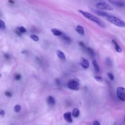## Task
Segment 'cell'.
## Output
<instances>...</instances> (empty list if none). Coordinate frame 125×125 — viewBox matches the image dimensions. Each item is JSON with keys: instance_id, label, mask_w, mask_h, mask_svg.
Segmentation results:
<instances>
[{"instance_id": "6da1fadb", "label": "cell", "mask_w": 125, "mask_h": 125, "mask_svg": "<svg viewBox=\"0 0 125 125\" xmlns=\"http://www.w3.org/2000/svg\"><path fill=\"white\" fill-rule=\"evenodd\" d=\"M79 12L81 14H82L85 18L89 20L90 21H92L95 22L96 24H97L100 27L103 28L106 27V25L105 22L97 17L87 12V11H85L82 10H79Z\"/></svg>"}, {"instance_id": "7a4b0ae2", "label": "cell", "mask_w": 125, "mask_h": 125, "mask_svg": "<svg viewBox=\"0 0 125 125\" xmlns=\"http://www.w3.org/2000/svg\"><path fill=\"white\" fill-rule=\"evenodd\" d=\"M107 20L117 27H125V22L121 20L120 19L114 16L109 15V17L106 18Z\"/></svg>"}, {"instance_id": "3957f363", "label": "cell", "mask_w": 125, "mask_h": 125, "mask_svg": "<svg viewBox=\"0 0 125 125\" xmlns=\"http://www.w3.org/2000/svg\"><path fill=\"white\" fill-rule=\"evenodd\" d=\"M67 87L72 90H78L80 88V81L78 79H71L67 82Z\"/></svg>"}, {"instance_id": "277c9868", "label": "cell", "mask_w": 125, "mask_h": 125, "mask_svg": "<svg viewBox=\"0 0 125 125\" xmlns=\"http://www.w3.org/2000/svg\"><path fill=\"white\" fill-rule=\"evenodd\" d=\"M95 6L97 8L101 10L108 11H112L113 10V8L110 5L104 1H102L98 3Z\"/></svg>"}, {"instance_id": "5b68a950", "label": "cell", "mask_w": 125, "mask_h": 125, "mask_svg": "<svg viewBox=\"0 0 125 125\" xmlns=\"http://www.w3.org/2000/svg\"><path fill=\"white\" fill-rule=\"evenodd\" d=\"M117 95L118 98L124 102H125V88L123 87H119L116 90Z\"/></svg>"}, {"instance_id": "8992f818", "label": "cell", "mask_w": 125, "mask_h": 125, "mask_svg": "<svg viewBox=\"0 0 125 125\" xmlns=\"http://www.w3.org/2000/svg\"><path fill=\"white\" fill-rule=\"evenodd\" d=\"M64 118L65 120L68 123H71L72 119L71 118V112H66L64 114Z\"/></svg>"}, {"instance_id": "52a82bcc", "label": "cell", "mask_w": 125, "mask_h": 125, "mask_svg": "<svg viewBox=\"0 0 125 125\" xmlns=\"http://www.w3.org/2000/svg\"><path fill=\"white\" fill-rule=\"evenodd\" d=\"M110 3L112 4L117 6L123 7L125 5V3L121 1H115V0H112V1H109Z\"/></svg>"}, {"instance_id": "ba28073f", "label": "cell", "mask_w": 125, "mask_h": 125, "mask_svg": "<svg viewBox=\"0 0 125 125\" xmlns=\"http://www.w3.org/2000/svg\"><path fill=\"white\" fill-rule=\"evenodd\" d=\"M81 65L84 69H87L89 65V62L87 59L84 58H82L81 60Z\"/></svg>"}, {"instance_id": "9c48e42d", "label": "cell", "mask_w": 125, "mask_h": 125, "mask_svg": "<svg viewBox=\"0 0 125 125\" xmlns=\"http://www.w3.org/2000/svg\"><path fill=\"white\" fill-rule=\"evenodd\" d=\"M94 11V12L95 13H96L97 14H98V15L101 16H103V17H105L106 18L109 17L110 15H109L108 13L103 12V11H102L100 10H93Z\"/></svg>"}, {"instance_id": "30bf717a", "label": "cell", "mask_w": 125, "mask_h": 125, "mask_svg": "<svg viewBox=\"0 0 125 125\" xmlns=\"http://www.w3.org/2000/svg\"><path fill=\"white\" fill-rule=\"evenodd\" d=\"M47 102H48V104L50 106H54L56 103V101H55V99L54 98V97H53L51 96H49L48 97Z\"/></svg>"}, {"instance_id": "8fae6325", "label": "cell", "mask_w": 125, "mask_h": 125, "mask_svg": "<svg viewBox=\"0 0 125 125\" xmlns=\"http://www.w3.org/2000/svg\"><path fill=\"white\" fill-rule=\"evenodd\" d=\"M112 42L114 45V47H115V49L116 51L117 52H121L122 51V49L120 48V47L119 46V45L118 44L117 42L115 40H113V39L112 40Z\"/></svg>"}, {"instance_id": "7c38bea8", "label": "cell", "mask_w": 125, "mask_h": 125, "mask_svg": "<svg viewBox=\"0 0 125 125\" xmlns=\"http://www.w3.org/2000/svg\"><path fill=\"white\" fill-rule=\"evenodd\" d=\"M51 31L55 36H62L63 34L61 31L55 28L51 29Z\"/></svg>"}, {"instance_id": "4fadbf2b", "label": "cell", "mask_w": 125, "mask_h": 125, "mask_svg": "<svg viewBox=\"0 0 125 125\" xmlns=\"http://www.w3.org/2000/svg\"><path fill=\"white\" fill-rule=\"evenodd\" d=\"M57 55L58 56V57L62 60H65V54L61 50H57Z\"/></svg>"}, {"instance_id": "5bb4252c", "label": "cell", "mask_w": 125, "mask_h": 125, "mask_svg": "<svg viewBox=\"0 0 125 125\" xmlns=\"http://www.w3.org/2000/svg\"><path fill=\"white\" fill-rule=\"evenodd\" d=\"M76 31L80 34L81 35H84V28L80 25H78L76 27Z\"/></svg>"}, {"instance_id": "9a60e30c", "label": "cell", "mask_w": 125, "mask_h": 125, "mask_svg": "<svg viewBox=\"0 0 125 125\" xmlns=\"http://www.w3.org/2000/svg\"><path fill=\"white\" fill-rule=\"evenodd\" d=\"M92 65L94 66V67L95 69V70L96 72H99L100 71V67L99 66V65L98 64L97 62L95 60H93L92 62Z\"/></svg>"}, {"instance_id": "2e32d148", "label": "cell", "mask_w": 125, "mask_h": 125, "mask_svg": "<svg viewBox=\"0 0 125 125\" xmlns=\"http://www.w3.org/2000/svg\"><path fill=\"white\" fill-rule=\"evenodd\" d=\"M79 115H80V110L79 109L77 108L74 109L72 111V115L74 117L77 118L79 116Z\"/></svg>"}, {"instance_id": "e0dca14e", "label": "cell", "mask_w": 125, "mask_h": 125, "mask_svg": "<svg viewBox=\"0 0 125 125\" xmlns=\"http://www.w3.org/2000/svg\"><path fill=\"white\" fill-rule=\"evenodd\" d=\"M85 50L87 51V52L92 57L94 56V50L92 49V48H87V47Z\"/></svg>"}, {"instance_id": "ac0fdd59", "label": "cell", "mask_w": 125, "mask_h": 125, "mask_svg": "<svg viewBox=\"0 0 125 125\" xmlns=\"http://www.w3.org/2000/svg\"><path fill=\"white\" fill-rule=\"evenodd\" d=\"M61 36H62V38L65 42L67 43H71V39L70 38H69L68 36H66L64 34H63Z\"/></svg>"}, {"instance_id": "d6986e66", "label": "cell", "mask_w": 125, "mask_h": 125, "mask_svg": "<svg viewBox=\"0 0 125 125\" xmlns=\"http://www.w3.org/2000/svg\"><path fill=\"white\" fill-rule=\"evenodd\" d=\"M17 30L18 31H19L20 32H21V33H26L27 32L26 28L25 27H18Z\"/></svg>"}, {"instance_id": "ffe728a7", "label": "cell", "mask_w": 125, "mask_h": 125, "mask_svg": "<svg viewBox=\"0 0 125 125\" xmlns=\"http://www.w3.org/2000/svg\"><path fill=\"white\" fill-rule=\"evenodd\" d=\"M94 78L98 82H102V81H103V78H102V77H101L100 76L95 75V76H94Z\"/></svg>"}, {"instance_id": "44dd1931", "label": "cell", "mask_w": 125, "mask_h": 125, "mask_svg": "<svg viewBox=\"0 0 125 125\" xmlns=\"http://www.w3.org/2000/svg\"><path fill=\"white\" fill-rule=\"evenodd\" d=\"M5 28V22L1 20H0V29H4Z\"/></svg>"}, {"instance_id": "7402d4cb", "label": "cell", "mask_w": 125, "mask_h": 125, "mask_svg": "<svg viewBox=\"0 0 125 125\" xmlns=\"http://www.w3.org/2000/svg\"><path fill=\"white\" fill-rule=\"evenodd\" d=\"M30 38L34 41H39V37L36 35H30Z\"/></svg>"}, {"instance_id": "603a6c76", "label": "cell", "mask_w": 125, "mask_h": 125, "mask_svg": "<svg viewBox=\"0 0 125 125\" xmlns=\"http://www.w3.org/2000/svg\"><path fill=\"white\" fill-rule=\"evenodd\" d=\"M21 107L20 105H17L15 106L14 107V111L16 112H19L21 110Z\"/></svg>"}, {"instance_id": "cb8c5ba5", "label": "cell", "mask_w": 125, "mask_h": 125, "mask_svg": "<svg viewBox=\"0 0 125 125\" xmlns=\"http://www.w3.org/2000/svg\"><path fill=\"white\" fill-rule=\"evenodd\" d=\"M108 76L109 78L110 79V80L113 81V80H114V75H113V74L112 73L109 72V73H108Z\"/></svg>"}, {"instance_id": "d4e9b609", "label": "cell", "mask_w": 125, "mask_h": 125, "mask_svg": "<svg viewBox=\"0 0 125 125\" xmlns=\"http://www.w3.org/2000/svg\"><path fill=\"white\" fill-rule=\"evenodd\" d=\"M79 45H80V46L83 49H84V50H85L86 49V48H87V47L86 46V45H85V44H84V43H83V42H79Z\"/></svg>"}, {"instance_id": "484cf974", "label": "cell", "mask_w": 125, "mask_h": 125, "mask_svg": "<svg viewBox=\"0 0 125 125\" xmlns=\"http://www.w3.org/2000/svg\"><path fill=\"white\" fill-rule=\"evenodd\" d=\"M15 79L16 80H20L21 79V75L19 74H17L15 76Z\"/></svg>"}, {"instance_id": "4316f807", "label": "cell", "mask_w": 125, "mask_h": 125, "mask_svg": "<svg viewBox=\"0 0 125 125\" xmlns=\"http://www.w3.org/2000/svg\"><path fill=\"white\" fill-rule=\"evenodd\" d=\"M5 95L8 97H10L12 96V93H11L10 92H8V91H7L5 92Z\"/></svg>"}, {"instance_id": "83f0119b", "label": "cell", "mask_w": 125, "mask_h": 125, "mask_svg": "<svg viewBox=\"0 0 125 125\" xmlns=\"http://www.w3.org/2000/svg\"><path fill=\"white\" fill-rule=\"evenodd\" d=\"M5 111L3 109H0V115L4 116L5 115Z\"/></svg>"}, {"instance_id": "f1b7e54d", "label": "cell", "mask_w": 125, "mask_h": 125, "mask_svg": "<svg viewBox=\"0 0 125 125\" xmlns=\"http://www.w3.org/2000/svg\"><path fill=\"white\" fill-rule=\"evenodd\" d=\"M92 125H100V124L98 121H94L92 123Z\"/></svg>"}, {"instance_id": "f546056e", "label": "cell", "mask_w": 125, "mask_h": 125, "mask_svg": "<svg viewBox=\"0 0 125 125\" xmlns=\"http://www.w3.org/2000/svg\"><path fill=\"white\" fill-rule=\"evenodd\" d=\"M4 56H5V57L6 59H9V58H10V56H9V55L8 54H5Z\"/></svg>"}, {"instance_id": "4dcf8cb0", "label": "cell", "mask_w": 125, "mask_h": 125, "mask_svg": "<svg viewBox=\"0 0 125 125\" xmlns=\"http://www.w3.org/2000/svg\"><path fill=\"white\" fill-rule=\"evenodd\" d=\"M15 32L16 33V34H17V35H19V36H21V34H22V33H21V32H20V31H18V30H15Z\"/></svg>"}, {"instance_id": "1f68e13d", "label": "cell", "mask_w": 125, "mask_h": 125, "mask_svg": "<svg viewBox=\"0 0 125 125\" xmlns=\"http://www.w3.org/2000/svg\"><path fill=\"white\" fill-rule=\"evenodd\" d=\"M56 84L57 85H60L61 84V83H60V81L59 80H58V79H57V80H56Z\"/></svg>"}, {"instance_id": "d6a6232c", "label": "cell", "mask_w": 125, "mask_h": 125, "mask_svg": "<svg viewBox=\"0 0 125 125\" xmlns=\"http://www.w3.org/2000/svg\"><path fill=\"white\" fill-rule=\"evenodd\" d=\"M8 2L11 4H14L15 3V2L14 1H9Z\"/></svg>"}, {"instance_id": "836d02e7", "label": "cell", "mask_w": 125, "mask_h": 125, "mask_svg": "<svg viewBox=\"0 0 125 125\" xmlns=\"http://www.w3.org/2000/svg\"></svg>"}]
</instances>
